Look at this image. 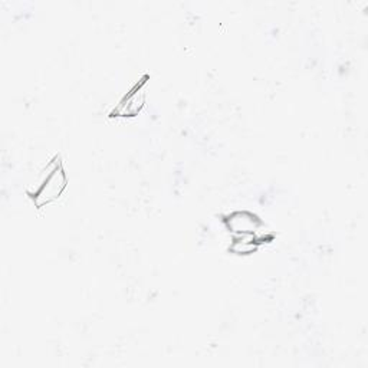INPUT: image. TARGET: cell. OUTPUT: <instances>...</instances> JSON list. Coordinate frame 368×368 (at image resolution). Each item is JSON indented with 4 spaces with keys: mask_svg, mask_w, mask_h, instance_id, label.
<instances>
[{
    "mask_svg": "<svg viewBox=\"0 0 368 368\" xmlns=\"http://www.w3.org/2000/svg\"><path fill=\"white\" fill-rule=\"evenodd\" d=\"M66 189V176L62 167H55L45 179L39 190L33 196V202L38 208L49 205L61 197L63 190Z\"/></svg>",
    "mask_w": 368,
    "mask_h": 368,
    "instance_id": "cell-1",
    "label": "cell"
},
{
    "mask_svg": "<svg viewBox=\"0 0 368 368\" xmlns=\"http://www.w3.org/2000/svg\"><path fill=\"white\" fill-rule=\"evenodd\" d=\"M226 224L229 230H231L235 235L241 233H256L262 223L256 215L242 210V212H233L226 217Z\"/></svg>",
    "mask_w": 368,
    "mask_h": 368,
    "instance_id": "cell-2",
    "label": "cell"
},
{
    "mask_svg": "<svg viewBox=\"0 0 368 368\" xmlns=\"http://www.w3.org/2000/svg\"><path fill=\"white\" fill-rule=\"evenodd\" d=\"M146 103V94L144 89L141 87L132 89L128 95L124 96L122 101L120 103V106L115 108L114 114L121 115V117H132V115H137Z\"/></svg>",
    "mask_w": 368,
    "mask_h": 368,
    "instance_id": "cell-3",
    "label": "cell"
},
{
    "mask_svg": "<svg viewBox=\"0 0 368 368\" xmlns=\"http://www.w3.org/2000/svg\"><path fill=\"white\" fill-rule=\"evenodd\" d=\"M259 243L260 242L258 241L255 233H241V235H236L235 239H233L230 250L236 255H249L258 249Z\"/></svg>",
    "mask_w": 368,
    "mask_h": 368,
    "instance_id": "cell-4",
    "label": "cell"
}]
</instances>
